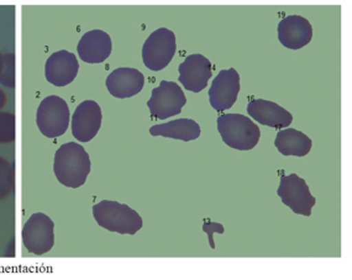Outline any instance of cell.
I'll use <instances>...</instances> for the list:
<instances>
[{
    "mask_svg": "<svg viewBox=\"0 0 352 280\" xmlns=\"http://www.w3.org/2000/svg\"><path fill=\"white\" fill-rule=\"evenodd\" d=\"M3 66H4V57H3V54L0 52V73L3 71Z\"/></svg>",
    "mask_w": 352,
    "mask_h": 280,
    "instance_id": "24",
    "label": "cell"
},
{
    "mask_svg": "<svg viewBox=\"0 0 352 280\" xmlns=\"http://www.w3.org/2000/svg\"><path fill=\"white\" fill-rule=\"evenodd\" d=\"M274 146L283 156L305 157L311 150L313 142L307 135L296 128H285L276 136Z\"/></svg>",
    "mask_w": 352,
    "mask_h": 280,
    "instance_id": "18",
    "label": "cell"
},
{
    "mask_svg": "<svg viewBox=\"0 0 352 280\" xmlns=\"http://www.w3.org/2000/svg\"><path fill=\"white\" fill-rule=\"evenodd\" d=\"M6 93L3 92L1 89H0V110L3 109L4 106H6Z\"/></svg>",
    "mask_w": 352,
    "mask_h": 280,
    "instance_id": "23",
    "label": "cell"
},
{
    "mask_svg": "<svg viewBox=\"0 0 352 280\" xmlns=\"http://www.w3.org/2000/svg\"><path fill=\"white\" fill-rule=\"evenodd\" d=\"M15 141V115L0 111V143H12Z\"/></svg>",
    "mask_w": 352,
    "mask_h": 280,
    "instance_id": "20",
    "label": "cell"
},
{
    "mask_svg": "<svg viewBox=\"0 0 352 280\" xmlns=\"http://www.w3.org/2000/svg\"><path fill=\"white\" fill-rule=\"evenodd\" d=\"M187 104V97L182 88L175 82L162 80L157 88L152 91L147 106L152 117L158 120H166L170 116L182 113L183 106Z\"/></svg>",
    "mask_w": 352,
    "mask_h": 280,
    "instance_id": "8",
    "label": "cell"
},
{
    "mask_svg": "<svg viewBox=\"0 0 352 280\" xmlns=\"http://www.w3.org/2000/svg\"><path fill=\"white\" fill-rule=\"evenodd\" d=\"M248 114L255 121L268 128H288L293 121V115L288 110L265 99L251 100L248 105Z\"/></svg>",
    "mask_w": 352,
    "mask_h": 280,
    "instance_id": "16",
    "label": "cell"
},
{
    "mask_svg": "<svg viewBox=\"0 0 352 280\" xmlns=\"http://www.w3.org/2000/svg\"><path fill=\"white\" fill-rule=\"evenodd\" d=\"M178 72V82L187 91L201 93L207 88L208 82L212 78V62L199 54L190 55L179 65Z\"/></svg>",
    "mask_w": 352,
    "mask_h": 280,
    "instance_id": "11",
    "label": "cell"
},
{
    "mask_svg": "<svg viewBox=\"0 0 352 280\" xmlns=\"http://www.w3.org/2000/svg\"><path fill=\"white\" fill-rule=\"evenodd\" d=\"M102 109L94 100L79 104L72 116L73 137L79 142H89L102 128Z\"/></svg>",
    "mask_w": 352,
    "mask_h": 280,
    "instance_id": "10",
    "label": "cell"
},
{
    "mask_svg": "<svg viewBox=\"0 0 352 280\" xmlns=\"http://www.w3.org/2000/svg\"><path fill=\"white\" fill-rule=\"evenodd\" d=\"M69 119L71 114L67 103L58 95L45 97L37 109V128L49 139H56L66 134Z\"/></svg>",
    "mask_w": 352,
    "mask_h": 280,
    "instance_id": "4",
    "label": "cell"
},
{
    "mask_svg": "<svg viewBox=\"0 0 352 280\" xmlns=\"http://www.w3.org/2000/svg\"><path fill=\"white\" fill-rule=\"evenodd\" d=\"M150 134L152 136H164L173 140L189 142L197 140L201 136V130L198 122L192 119H178L166 124L153 125L150 128Z\"/></svg>",
    "mask_w": 352,
    "mask_h": 280,
    "instance_id": "17",
    "label": "cell"
},
{
    "mask_svg": "<svg viewBox=\"0 0 352 280\" xmlns=\"http://www.w3.org/2000/svg\"><path fill=\"white\" fill-rule=\"evenodd\" d=\"M91 167L89 154L77 142L65 143L56 151L54 172L57 180L67 188L85 185Z\"/></svg>",
    "mask_w": 352,
    "mask_h": 280,
    "instance_id": "1",
    "label": "cell"
},
{
    "mask_svg": "<svg viewBox=\"0 0 352 280\" xmlns=\"http://www.w3.org/2000/svg\"><path fill=\"white\" fill-rule=\"evenodd\" d=\"M277 32L280 43L289 49H303L313 38V26L308 19L300 15H289L282 19Z\"/></svg>",
    "mask_w": 352,
    "mask_h": 280,
    "instance_id": "13",
    "label": "cell"
},
{
    "mask_svg": "<svg viewBox=\"0 0 352 280\" xmlns=\"http://www.w3.org/2000/svg\"><path fill=\"white\" fill-rule=\"evenodd\" d=\"M113 49L111 38L102 30H91L85 32L77 45L79 58L85 63H103L109 58Z\"/></svg>",
    "mask_w": 352,
    "mask_h": 280,
    "instance_id": "15",
    "label": "cell"
},
{
    "mask_svg": "<svg viewBox=\"0 0 352 280\" xmlns=\"http://www.w3.org/2000/svg\"><path fill=\"white\" fill-rule=\"evenodd\" d=\"M107 89L119 99L138 95L145 86V75L136 68H118L107 78Z\"/></svg>",
    "mask_w": 352,
    "mask_h": 280,
    "instance_id": "14",
    "label": "cell"
},
{
    "mask_svg": "<svg viewBox=\"0 0 352 280\" xmlns=\"http://www.w3.org/2000/svg\"><path fill=\"white\" fill-rule=\"evenodd\" d=\"M203 231L208 233L209 244H210V247L214 250V248H215V244H214V237H212V235H214V233H224L225 229L224 226L221 225V224L206 221V222H204V225H203Z\"/></svg>",
    "mask_w": 352,
    "mask_h": 280,
    "instance_id": "22",
    "label": "cell"
},
{
    "mask_svg": "<svg viewBox=\"0 0 352 280\" xmlns=\"http://www.w3.org/2000/svg\"><path fill=\"white\" fill-rule=\"evenodd\" d=\"M79 72L77 56L66 49L55 52L49 57L45 66L46 80L52 86H66L76 80Z\"/></svg>",
    "mask_w": 352,
    "mask_h": 280,
    "instance_id": "12",
    "label": "cell"
},
{
    "mask_svg": "<svg viewBox=\"0 0 352 280\" xmlns=\"http://www.w3.org/2000/svg\"><path fill=\"white\" fill-rule=\"evenodd\" d=\"M55 224L45 213L31 215L23 227V244L32 255L41 256L52 250L55 244Z\"/></svg>",
    "mask_w": 352,
    "mask_h": 280,
    "instance_id": "7",
    "label": "cell"
},
{
    "mask_svg": "<svg viewBox=\"0 0 352 280\" xmlns=\"http://www.w3.org/2000/svg\"><path fill=\"white\" fill-rule=\"evenodd\" d=\"M176 35L173 31L161 27L153 31L142 47V61L152 72H160L170 65L176 55Z\"/></svg>",
    "mask_w": 352,
    "mask_h": 280,
    "instance_id": "5",
    "label": "cell"
},
{
    "mask_svg": "<svg viewBox=\"0 0 352 280\" xmlns=\"http://www.w3.org/2000/svg\"><path fill=\"white\" fill-rule=\"evenodd\" d=\"M4 57V66L0 73V84L6 88L15 86V54L8 52Z\"/></svg>",
    "mask_w": 352,
    "mask_h": 280,
    "instance_id": "21",
    "label": "cell"
},
{
    "mask_svg": "<svg viewBox=\"0 0 352 280\" xmlns=\"http://www.w3.org/2000/svg\"><path fill=\"white\" fill-rule=\"evenodd\" d=\"M93 216L99 226L120 235H135L142 229V218L134 209L114 200H103L93 207Z\"/></svg>",
    "mask_w": 352,
    "mask_h": 280,
    "instance_id": "2",
    "label": "cell"
},
{
    "mask_svg": "<svg viewBox=\"0 0 352 280\" xmlns=\"http://www.w3.org/2000/svg\"><path fill=\"white\" fill-rule=\"evenodd\" d=\"M240 74L235 68L220 71L209 89V102L215 111H226L236 103Z\"/></svg>",
    "mask_w": 352,
    "mask_h": 280,
    "instance_id": "9",
    "label": "cell"
},
{
    "mask_svg": "<svg viewBox=\"0 0 352 280\" xmlns=\"http://www.w3.org/2000/svg\"><path fill=\"white\" fill-rule=\"evenodd\" d=\"M282 202L298 215L309 218L313 207H316V198L310 193L309 187L303 178L297 174L280 176V183L277 190Z\"/></svg>",
    "mask_w": 352,
    "mask_h": 280,
    "instance_id": "6",
    "label": "cell"
},
{
    "mask_svg": "<svg viewBox=\"0 0 352 280\" xmlns=\"http://www.w3.org/2000/svg\"><path fill=\"white\" fill-rule=\"evenodd\" d=\"M15 188L14 165L8 159L0 157V200L12 194Z\"/></svg>",
    "mask_w": 352,
    "mask_h": 280,
    "instance_id": "19",
    "label": "cell"
},
{
    "mask_svg": "<svg viewBox=\"0 0 352 280\" xmlns=\"http://www.w3.org/2000/svg\"><path fill=\"white\" fill-rule=\"evenodd\" d=\"M217 126L225 145L237 151L254 150L261 137L260 128L243 114L219 116Z\"/></svg>",
    "mask_w": 352,
    "mask_h": 280,
    "instance_id": "3",
    "label": "cell"
}]
</instances>
